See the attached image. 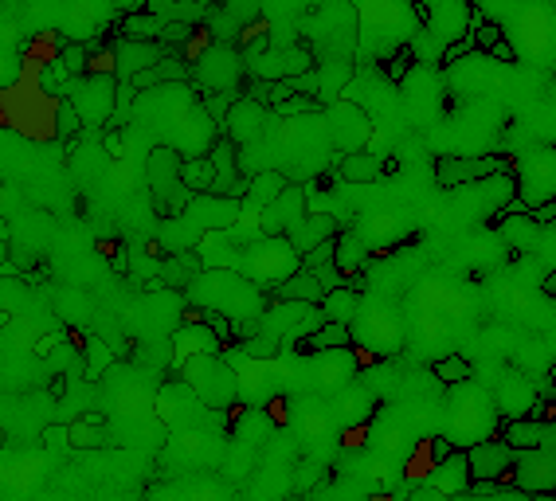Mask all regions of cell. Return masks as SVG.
Here are the masks:
<instances>
[{"instance_id":"cell-1","label":"cell","mask_w":556,"mask_h":501,"mask_svg":"<svg viewBox=\"0 0 556 501\" xmlns=\"http://www.w3.org/2000/svg\"><path fill=\"white\" fill-rule=\"evenodd\" d=\"M185 290L200 310L224 314L228 321H255L263 314V290L228 267H212V271L196 274Z\"/></svg>"},{"instance_id":"cell-2","label":"cell","mask_w":556,"mask_h":501,"mask_svg":"<svg viewBox=\"0 0 556 501\" xmlns=\"http://www.w3.org/2000/svg\"><path fill=\"white\" fill-rule=\"evenodd\" d=\"M494 427H498V408H494L490 392L459 384L447 400V435H451L447 443L463 451L482 439H494Z\"/></svg>"},{"instance_id":"cell-3","label":"cell","mask_w":556,"mask_h":501,"mask_svg":"<svg viewBox=\"0 0 556 501\" xmlns=\"http://www.w3.org/2000/svg\"><path fill=\"white\" fill-rule=\"evenodd\" d=\"M239 255L232 259V267H239L235 274H243L247 282H255L259 290H275L282 286L290 274L302 267V255L286 243V239H267V235H259V239H251L247 247H235Z\"/></svg>"},{"instance_id":"cell-4","label":"cell","mask_w":556,"mask_h":501,"mask_svg":"<svg viewBox=\"0 0 556 501\" xmlns=\"http://www.w3.org/2000/svg\"><path fill=\"white\" fill-rule=\"evenodd\" d=\"M177 376L204 411H224L235 404V368L220 357H185Z\"/></svg>"},{"instance_id":"cell-5","label":"cell","mask_w":556,"mask_h":501,"mask_svg":"<svg viewBox=\"0 0 556 501\" xmlns=\"http://www.w3.org/2000/svg\"><path fill=\"white\" fill-rule=\"evenodd\" d=\"M55 94H63V102L75 110L83 126H106L118 106L114 75H79V79H67Z\"/></svg>"},{"instance_id":"cell-6","label":"cell","mask_w":556,"mask_h":501,"mask_svg":"<svg viewBox=\"0 0 556 501\" xmlns=\"http://www.w3.org/2000/svg\"><path fill=\"white\" fill-rule=\"evenodd\" d=\"M349 337L353 349H369V353H400L404 345V318L396 310H388V302H369L357 310V318L349 321Z\"/></svg>"},{"instance_id":"cell-7","label":"cell","mask_w":556,"mask_h":501,"mask_svg":"<svg viewBox=\"0 0 556 501\" xmlns=\"http://www.w3.org/2000/svg\"><path fill=\"white\" fill-rule=\"evenodd\" d=\"M145 173H149V192H153V204L161 216H177L185 212V204L192 200L185 188H181V153L161 145L149 153L145 161Z\"/></svg>"},{"instance_id":"cell-8","label":"cell","mask_w":556,"mask_h":501,"mask_svg":"<svg viewBox=\"0 0 556 501\" xmlns=\"http://www.w3.org/2000/svg\"><path fill=\"white\" fill-rule=\"evenodd\" d=\"M513 16H521L517 32H502V40L513 47V55H529L537 67H549L553 59V8L533 4V8H513Z\"/></svg>"},{"instance_id":"cell-9","label":"cell","mask_w":556,"mask_h":501,"mask_svg":"<svg viewBox=\"0 0 556 501\" xmlns=\"http://www.w3.org/2000/svg\"><path fill=\"white\" fill-rule=\"evenodd\" d=\"M486 177H513V157H439L435 161V181L443 188H463L470 181Z\"/></svg>"},{"instance_id":"cell-10","label":"cell","mask_w":556,"mask_h":501,"mask_svg":"<svg viewBox=\"0 0 556 501\" xmlns=\"http://www.w3.org/2000/svg\"><path fill=\"white\" fill-rule=\"evenodd\" d=\"M361 361H365V353L353 357L349 349H337V353L306 357L302 368H306L314 392H318V396H329V392H341L345 384H353V376H357V365H361Z\"/></svg>"},{"instance_id":"cell-11","label":"cell","mask_w":556,"mask_h":501,"mask_svg":"<svg viewBox=\"0 0 556 501\" xmlns=\"http://www.w3.org/2000/svg\"><path fill=\"white\" fill-rule=\"evenodd\" d=\"M463 458H466V474H470V482H498L502 490L513 486L510 482L513 451L502 443V439H482V443L466 447Z\"/></svg>"},{"instance_id":"cell-12","label":"cell","mask_w":556,"mask_h":501,"mask_svg":"<svg viewBox=\"0 0 556 501\" xmlns=\"http://www.w3.org/2000/svg\"><path fill=\"white\" fill-rule=\"evenodd\" d=\"M243 216V208H239V200H220V196H192L185 204V212H181V220L177 224H185L192 235L200 228L204 231H224V228H235V220Z\"/></svg>"},{"instance_id":"cell-13","label":"cell","mask_w":556,"mask_h":501,"mask_svg":"<svg viewBox=\"0 0 556 501\" xmlns=\"http://www.w3.org/2000/svg\"><path fill=\"white\" fill-rule=\"evenodd\" d=\"M196 75H200V87H208V91L216 94L235 91L239 87V51L232 44H212L196 59Z\"/></svg>"},{"instance_id":"cell-14","label":"cell","mask_w":556,"mask_h":501,"mask_svg":"<svg viewBox=\"0 0 556 501\" xmlns=\"http://www.w3.org/2000/svg\"><path fill=\"white\" fill-rule=\"evenodd\" d=\"M521 173V204H549L553 200V149H537L525 161H513V177Z\"/></svg>"},{"instance_id":"cell-15","label":"cell","mask_w":556,"mask_h":501,"mask_svg":"<svg viewBox=\"0 0 556 501\" xmlns=\"http://www.w3.org/2000/svg\"><path fill=\"white\" fill-rule=\"evenodd\" d=\"M513 490L529 494V498H541V494H553V458L541 455V451H521L513 455V470H510Z\"/></svg>"},{"instance_id":"cell-16","label":"cell","mask_w":556,"mask_h":501,"mask_svg":"<svg viewBox=\"0 0 556 501\" xmlns=\"http://www.w3.org/2000/svg\"><path fill=\"white\" fill-rule=\"evenodd\" d=\"M157 408H161V419L177 431V435H188V431H200V415L204 408L196 404V396L188 392L181 380H173L169 388H161L157 396Z\"/></svg>"},{"instance_id":"cell-17","label":"cell","mask_w":556,"mask_h":501,"mask_svg":"<svg viewBox=\"0 0 556 501\" xmlns=\"http://www.w3.org/2000/svg\"><path fill=\"white\" fill-rule=\"evenodd\" d=\"M490 400L506 419H529V411L537 408V384H529V376L521 372H506L502 384L490 392Z\"/></svg>"},{"instance_id":"cell-18","label":"cell","mask_w":556,"mask_h":501,"mask_svg":"<svg viewBox=\"0 0 556 501\" xmlns=\"http://www.w3.org/2000/svg\"><path fill=\"white\" fill-rule=\"evenodd\" d=\"M372 415H376V396H372L361 380H353V384H345V388L337 392V400H333V419H341L349 431H353V427H369Z\"/></svg>"},{"instance_id":"cell-19","label":"cell","mask_w":556,"mask_h":501,"mask_svg":"<svg viewBox=\"0 0 556 501\" xmlns=\"http://www.w3.org/2000/svg\"><path fill=\"white\" fill-rule=\"evenodd\" d=\"M173 345H177V365L185 361V357H224V341L208 329V325H200V321H181L177 329H173Z\"/></svg>"},{"instance_id":"cell-20","label":"cell","mask_w":556,"mask_h":501,"mask_svg":"<svg viewBox=\"0 0 556 501\" xmlns=\"http://www.w3.org/2000/svg\"><path fill=\"white\" fill-rule=\"evenodd\" d=\"M110 59H114V71H118V75L134 79V75L149 71L153 63H161V59H165V47H161V44H134V40H118V44L110 47Z\"/></svg>"},{"instance_id":"cell-21","label":"cell","mask_w":556,"mask_h":501,"mask_svg":"<svg viewBox=\"0 0 556 501\" xmlns=\"http://www.w3.org/2000/svg\"><path fill=\"white\" fill-rule=\"evenodd\" d=\"M228 134H232L228 141H232L235 149L259 141L263 137V106L251 102V98H235L232 110H228Z\"/></svg>"},{"instance_id":"cell-22","label":"cell","mask_w":556,"mask_h":501,"mask_svg":"<svg viewBox=\"0 0 556 501\" xmlns=\"http://www.w3.org/2000/svg\"><path fill=\"white\" fill-rule=\"evenodd\" d=\"M423 486L439 490L443 498H455V494H466V490H470V474H466V458H463V451H451V455L443 458V462H435V470L427 474V482H423Z\"/></svg>"},{"instance_id":"cell-23","label":"cell","mask_w":556,"mask_h":501,"mask_svg":"<svg viewBox=\"0 0 556 501\" xmlns=\"http://www.w3.org/2000/svg\"><path fill=\"white\" fill-rule=\"evenodd\" d=\"M337 349H353V337H349V325H329L322 321L314 333H306L298 341V353L302 357H318V353H337Z\"/></svg>"},{"instance_id":"cell-24","label":"cell","mask_w":556,"mask_h":501,"mask_svg":"<svg viewBox=\"0 0 556 501\" xmlns=\"http://www.w3.org/2000/svg\"><path fill=\"white\" fill-rule=\"evenodd\" d=\"M365 263H369V247H365V239L357 231L333 235V267H337L341 278H353L357 267H365Z\"/></svg>"},{"instance_id":"cell-25","label":"cell","mask_w":556,"mask_h":501,"mask_svg":"<svg viewBox=\"0 0 556 501\" xmlns=\"http://www.w3.org/2000/svg\"><path fill=\"white\" fill-rule=\"evenodd\" d=\"M271 294H275L278 302H294V306H318V302L325 298L322 282L306 271H294L282 286H275Z\"/></svg>"},{"instance_id":"cell-26","label":"cell","mask_w":556,"mask_h":501,"mask_svg":"<svg viewBox=\"0 0 556 501\" xmlns=\"http://www.w3.org/2000/svg\"><path fill=\"white\" fill-rule=\"evenodd\" d=\"M357 310H361V294L353 286H337V290H329L318 302V314L329 325H349V321L357 318Z\"/></svg>"},{"instance_id":"cell-27","label":"cell","mask_w":556,"mask_h":501,"mask_svg":"<svg viewBox=\"0 0 556 501\" xmlns=\"http://www.w3.org/2000/svg\"><path fill=\"white\" fill-rule=\"evenodd\" d=\"M67 443L75 447V451H94V447H106L110 443V427H106V419L102 415H79L71 427H67Z\"/></svg>"},{"instance_id":"cell-28","label":"cell","mask_w":556,"mask_h":501,"mask_svg":"<svg viewBox=\"0 0 556 501\" xmlns=\"http://www.w3.org/2000/svg\"><path fill=\"white\" fill-rule=\"evenodd\" d=\"M384 169H392V165H384V157H376V153H345V157H341V177L349 184L380 181Z\"/></svg>"},{"instance_id":"cell-29","label":"cell","mask_w":556,"mask_h":501,"mask_svg":"<svg viewBox=\"0 0 556 501\" xmlns=\"http://www.w3.org/2000/svg\"><path fill=\"white\" fill-rule=\"evenodd\" d=\"M282 188H286V177H282V173H259V177H251V181H247V192H243L247 212H263V208H271Z\"/></svg>"},{"instance_id":"cell-30","label":"cell","mask_w":556,"mask_h":501,"mask_svg":"<svg viewBox=\"0 0 556 501\" xmlns=\"http://www.w3.org/2000/svg\"><path fill=\"white\" fill-rule=\"evenodd\" d=\"M185 83L188 79V67H185V59H161V63H153L149 71H141V75H134L130 83L138 87V91H157L161 83Z\"/></svg>"},{"instance_id":"cell-31","label":"cell","mask_w":556,"mask_h":501,"mask_svg":"<svg viewBox=\"0 0 556 501\" xmlns=\"http://www.w3.org/2000/svg\"><path fill=\"white\" fill-rule=\"evenodd\" d=\"M212 181H216V169H212L208 157H188V161H181V188H185L188 196H208Z\"/></svg>"},{"instance_id":"cell-32","label":"cell","mask_w":556,"mask_h":501,"mask_svg":"<svg viewBox=\"0 0 556 501\" xmlns=\"http://www.w3.org/2000/svg\"><path fill=\"white\" fill-rule=\"evenodd\" d=\"M91 310H94V302L87 298V290H59L55 294V314L63 321H71V325H83V321L91 318Z\"/></svg>"},{"instance_id":"cell-33","label":"cell","mask_w":556,"mask_h":501,"mask_svg":"<svg viewBox=\"0 0 556 501\" xmlns=\"http://www.w3.org/2000/svg\"><path fill=\"white\" fill-rule=\"evenodd\" d=\"M431 372H435V380H439V384H447V388L470 384V376H474L470 361H466V357H459V353H447V357H439V361L431 365Z\"/></svg>"},{"instance_id":"cell-34","label":"cell","mask_w":556,"mask_h":501,"mask_svg":"<svg viewBox=\"0 0 556 501\" xmlns=\"http://www.w3.org/2000/svg\"><path fill=\"white\" fill-rule=\"evenodd\" d=\"M83 353H87V368H83V376L87 380H98L106 368H110V361H114V353H110V345L106 341H87V345H79Z\"/></svg>"},{"instance_id":"cell-35","label":"cell","mask_w":556,"mask_h":501,"mask_svg":"<svg viewBox=\"0 0 556 501\" xmlns=\"http://www.w3.org/2000/svg\"><path fill=\"white\" fill-rule=\"evenodd\" d=\"M412 63H416V51H412V47L392 51V55H388V63H384L388 83H404V79H408V71H412Z\"/></svg>"},{"instance_id":"cell-36","label":"cell","mask_w":556,"mask_h":501,"mask_svg":"<svg viewBox=\"0 0 556 501\" xmlns=\"http://www.w3.org/2000/svg\"><path fill=\"white\" fill-rule=\"evenodd\" d=\"M51 122H55V134L59 137H71V134H79V130H83V122L75 118V110H71L63 98L55 102V118H51Z\"/></svg>"},{"instance_id":"cell-37","label":"cell","mask_w":556,"mask_h":501,"mask_svg":"<svg viewBox=\"0 0 556 501\" xmlns=\"http://www.w3.org/2000/svg\"><path fill=\"white\" fill-rule=\"evenodd\" d=\"M20 79V63H16V51L12 47H0V91L12 87Z\"/></svg>"},{"instance_id":"cell-38","label":"cell","mask_w":556,"mask_h":501,"mask_svg":"<svg viewBox=\"0 0 556 501\" xmlns=\"http://www.w3.org/2000/svg\"><path fill=\"white\" fill-rule=\"evenodd\" d=\"M318 98H282L275 106V114H314Z\"/></svg>"},{"instance_id":"cell-39","label":"cell","mask_w":556,"mask_h":501,"mask_svg":"<svg viewBox=\"0 0 556 501\" xmlns=\"http://www.w3.org/2000/svg\"><path fill=\"white\" fill-rule=\"evenodd\" d=\"M44 443L47 447H63V443H67V427H59V423H55V427H44Z\"/></svg>"},{"instance_id":"cell-40","label":"cell","mask_w":556,"mask_h":501,"mask_svg":"<svg viewBox=\"0 0 556 501\" xmlns=\"http://www.w3.org/2000/svg\"><path fill=\"white\" fill-rule=\"evenodd\" d=\"M408 501H451V498H443L439 490H431V486H423V482H419V490H412V498Z\"/></svg>"},{"instance_id":"cell-41","label":"cell","mask_w":556,"mask_h":501,"mask_svg":"<svg viewBox=\"0 0 556 501\" xmlns=\"http://www.w3.org/2000/svg\"><path fill=\"white\" fill-rule=\"evenodd\" d=\"M486 501H533L529 494H521V490H513V486H506V490H498L494 498H486Z\"/></svg>"},{"instance_id":"cell-42","label":"cell","mask_w":556,"mask_h":501,"mask_svg":"<svg viewBox=\"0 0 556 501\" xmlns=\"http://www.w3.org/2000/svg\"><path fill=\"white\" fill-rule=\"evenodd\" d=\"M490 55H494V59H506V63H513V47L506 44V40H498V44L490 47Z\"/></svg>"}]
</instances>
